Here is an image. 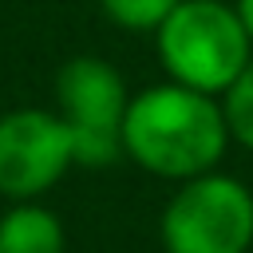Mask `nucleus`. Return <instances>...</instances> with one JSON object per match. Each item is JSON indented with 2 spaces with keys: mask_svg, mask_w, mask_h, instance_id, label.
<instances>
[{
  "mask_svg": "<svg viewBox=\"0 0 253 253\" xmlns=\"http://www.w3.org/2000/svg\"><path fill=\"white\" fill-rule=\"evenodd\" d=\"M229 146V126L221 103L213 95L182 87V83H154L130 95L123 115V154L138 162L146 174L186 182L206 170H217Z\"/></svg>",
  "mask_w": 253,
  "mask_h": 253,
  "instance_id": "f257e3e1",
  "label": "nucleus"
},
{
  "mask_svg": "<svg viewBox=\"0 0 253 253\" xmlns=\"http://www.w3.org/2000/svg\"><path fill=\"white\" fill-rule=\"evenodd\" d=\"M154 36L166 75L206 95H225L253 59V40L225 0H178Z\"/></svg>",
  "mask_w": 253,
  "mask_h": 253,
  "instance_id": "f03ea898",
  "label": "nucleus"
},
{
  "mask_svg": "<svg viewBox=\"0 0 253 253\" xmlns=\"http://www.w3.org/2000/svg\"><path fill=\"white\" fill-rule=\"evenodd\" d=\"M158 233L166 253H249L253 190L217 170L186 178L166 202Z\"/></svg>",
  "mask_w": 253,
  "mask_h": 253,
  "instance_id": "7ed1b4c3",
  "label": "nucleus"
},
{
  "mask_svg": "<svg viewBox=\"0 0 253 253\" xmlns=\"http://www.w3.org/2000/svg\"><path fill=\"white\" fill-rule=\"evenodd\" d=\"M126 83L99 55H75L55 75V107L75 142V166H111L123 154Z\"/></svg>",
  "mask_w": 253,
  "mask_h": 253,
  "instance_id": "20e7f679",
  "label": "nucleus"
},
{
  "mask_svg": "<svg viewBox=\"0 0 253 253\" xmlns=\"http://www.w3.org/2000/svg\"><path fill=\"white\" fill-rule=\"evenodd\" d=\"M75 166V142L59 111L20 107L0 115V194L36 202Z\"/></svg>",
  "mask_w": 253,
  "mask_h": 253,
  "instance_id": "39448f33",
  "label": "nucleus"
},
{
  "mask_svg": "<svg viewBox=\"0 0 253 253\" xmlns=\"http://www.w3.org/2000/svg\"><path fill=\"white\" fill-rule=\"evenodd\" d=\"M0 253H67L63 221L36 202H16L0 213Z\"/></svg>",
  "mask_w": 253,
  "mask_h": 253,
  "instance_id": "423d86ee",
  "label": "nucleus"
},
{
  "mask_svg": "<svg viewBox=\"0 0 253 253\" xmlns=\"http://www.w3.org/2000/svg\"><path fill=\"white\" fill-rule=\"evenodd\" d=\"M103 16L126 32H158L178 0H99Z\"/></svg>",
  "mask_w": 253,
  "mask_h": 253,
  "instance_id": "0eeeda50",
  "label": "nucleus"
},
{
  "mask_svg": "<svg viewBox=\"0 0 253 253\" xmlns=\"http://www.w3.org/2000/svg\"><path fill=\"white\" fill-rule=\"evenodd\" d=\"M221 111H225L229 138L253 150V59H249L245 71L229 83V91H225V99H221Z\"/></svg>",
  "mask_w": 253,
  "mask_h": 253,
  "instance_id": "6e6552de",
  "label": "nucleus"
},
{
  "mask_svg": "<svg viewBox=\"0 0 253 253\" xmlns=\"http://www.w3.org/2000/svg\"><path fill=\"white\" fill-rule=\"evenodd\" d=\"M233 8H237V16H241V28H245L249 40H253V0H237Z\"/></svg>",
  "mask_w": 253,
  "mask_h": 253,
  "instance_id": "1a4fd4ad",
  "label": "nucleus"
}]
</instances>
